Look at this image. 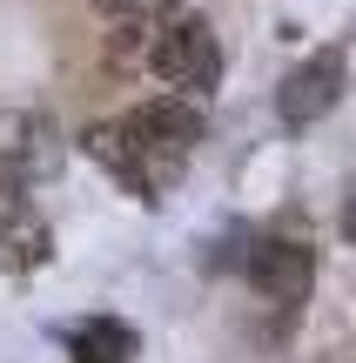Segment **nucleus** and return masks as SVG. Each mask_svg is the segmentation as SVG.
Wrapping results in <instances>:
<instances>
[{
	"label": "nucleus",
	"instance_id": "f257e3e1",
	"mask_svg": "<svg viewBox=\"0 0 356 363\" xmlns=\"http://www.w3.org/2000/svg\"><path fill=\"white\" fill-rule=\"evenodd\" d=\"M148 67H155V81L182 88L188 101H202V94H215V81H222V40H215V27L202 21V13H182V21L155 27Z\"/></svg>",
	"mask_w": 356,
	"mask_h": 363
},
{
	"label": "nucleus",
	"instance_id": "f03ea898",
	"mask_svg": "<svg viewBox=\"0 0 356 363\" xmlns=\"http://www.w3.org/2000/svg\"><path fill=\"white\" fill-rule=\"evenodd\" d=\"M81 148H88V155L101 162V169L115 175L121 189L134 195V202H155L161 189H175V169H168V162H161L155 148H148L142 135L128 128V115H121V121H94V128L81 135Z\"/></svg>",
	"mask_w": 356,
	"mask_h": 363
},
{
	"label": "nucleus",
	"instance_id": "7ed1b4c3",
	"mask_svg": "<svg viewBox=\"0 0 356 363\" xmlns=\"http://www.w3.org/2000/svg\"><path fill=\"white\" fill-rule=\"evenodd\" d=\"M343 101V54L336 48H323V54H309L303 67H289V81L276 88V115H282V128H316L330 108Z\"/></svg>",
	"mask_w": 356,
	"mask_h": 363
},
{
	"label": "nucleus",
	"instance_id": "20e7f679",
	"mask_svg": "<svg viewBox=\"0 0 356 363\" xmlns=\"http://www.w3.org/2000/svg\"><path fill=\"white\" fill-rule=\"evenodd\" d=\"M54 256V229L34 202H27L13 182H0V269L13 276H34L40 262Z\"/></svg>",
	"mask_w": 356,
	"mask_h": 363
},
{
	"label": "nucleus",
	"instance_id": "39448f33",
	"mask_svg": "<svg viewBox=\"0 0 356 363\" xmlns=\"http://www.w3.org/2000/svg\"><path fill=\"white\" fill-rule=\"evenodd\" d=\"M249 283L263 289L269 303H303L309 296V283H316V249H303V242H289V235H263V242L249 249Z\"/></svg>",
	"mask_w": 356,
	"mask_h": 363
},
{
	"label": "nucleus",
	"instance_id": "423d86ee",
	"mask_svg": "<svg viewBox=\"0 0 356 363\" xmlns=\"http://www.w3.org/2000/svg\"><path fill=\"white\" fill-rule=\"evenodd\" d=\"M128 128L142 135V142L155 148L175 175H182L188 155H195V142H202V108H195V101H142V108L128 115Z\"/></svg>",
	"mask_w": 356,
	"mask_h": 363
},
{
	"label": "nucleus",
	"instance_id": "0eeeda50",
	"mask_svg": "<svg viewBox=\"0 0 356 363\" xmlns=\"http://www.w3.org/2000/svg\"><path fill=\"white\" fill-rule=\"evenodd\" d=\"M54 121L47 115H0V182L21 189L27 175L54 169Z\"/></svg>",
	"mask_w": 356,
	"mask_h": 363
},
{
	"label": "nucleus",
	"instance_id": "6e6552de",
	"mask_svg": "<svg viewBox=\"0 0 356 363\" xmlns=\"http://www.w3.org/2000/svg\"><path fill=\"white\" fill-rule=\"evenodd\" d=\"M61 343L74 363H134V350H142L134 323H121V316H81Z\"/></svg>",
	"mask_w": 356,
	"mask_h": 363
},
{
	"label": "nucleus",
	"instance_id": "1a4fd4ad",
	"mask_svg": "<svg viewBox=\"0 0 356 363\" xmlns=\"http://www.w3.org/2000/svg\"><path fill=\"white\" fill-rule=\"evenodd\" d=\"M161 7H175V0H94V13H108V21H155Z\"/></svg>",
	"mask_w": 356,
	"mask_h": 363
},
{
	"label": "nucleus",
	"instance_id": "9d476101",
	"mask_svg": "<svg viewBox=\"0 0 356 363\" xmlns=\"http://www.w3.org/2000/svg\"><path fill=\"white\" fill-rule=\"evenodd\" d=\"M343 242H356V182H350V195H343Z\"/></svg>",
	"mask_w": 356,
	"mask_h": 363
}]
</instances>
